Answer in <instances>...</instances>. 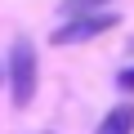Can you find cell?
<instances>
[{
    "label": "cell",
    "mask_w": 134,
    "mask_h": 134,
    "mask_svg": "<svg viewBox=\"0 0 134 134\" xmlns=\"http://www.w3.org/2000/svg\"><path fill=\"white\" fill-rule=\"evenodd\" d=\"M5 85H9V98L14 107H31L36 103V90H40V54L27 36H18L5 54Z\"/></svg>",
    "instance_id": "6da1fadb"
},
{
    "label": "cell",
    "mask_w": 134,
    "mask_h": 134,
    "mask_svg": "<svg viewBox=\"0 0 134 134\" xmlns=\"http://www.w3.org/2000/svg\"><path fill=\"white\" fill-rule=\"evenodd\" d=\"M121 14L103 9V14H81V18H63L54 31H49V45H85V40H98L107 31H116Z\"/></svg>",
    "instance_id": "7a4b0ae2"
},
{
    "label": "cell",
    "mask_w": 134,
    "mask_h": 134,
    "mask_svg": "<svg viewBox=\"0 0 134 134\" xmlns=\"http://www.w3.org/2000/svg\"><path fill=\"white\" fill-rule=\"evenodd\" d=\"M94 134H134V103H116V107H107V116L94 125Z\"/></svg>",
    "instance_id": "3957f363"
},
{
    "label": "cell",
    "mask_w": 134,
    "mask_h": 134,
    "mask_svg": "<svg viewBox=\"0 0 134 134\" xmlns=\"http://www.w3.org/2000/svg\"><path fill=\"white\" fill-rule=\"evenodd\" d=\"M107 5H116V0H63V5H58V18H81V14H103Z\"/></svg>",
    "instance_id": "277c9868"
},
{
    "label": "cell",
    "mask_w": 134,
    "mask_h": 134,
    "mask_svg": "<svg viewBox=\"0 0 134 134\" xmlns=\"http://www.w3.org/2000/svg\"><path fill=\"white\" fill-rule=\"evenodd\" d=\"M116 85H121V90H125V94H134V67H125V72H121V76H116Z\"/></svg>",
    "instance_id": "5b68a950"
},
{
    "label": "cell",
    "mask_w": 134,
    "mask_h": 134,
    "mask_svg": "<svg viewBox=\"0 0 134 134\" xmlns=\"http://www.w3.org/2000/svg\"><path fill=\"white\" fill-rule=\"evenodd\" d=\"M0 85H5V58H0Z\"/></svg>",
    "instance_id": "8992f818"
}]
</instances>
